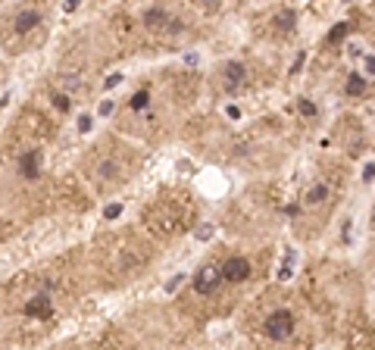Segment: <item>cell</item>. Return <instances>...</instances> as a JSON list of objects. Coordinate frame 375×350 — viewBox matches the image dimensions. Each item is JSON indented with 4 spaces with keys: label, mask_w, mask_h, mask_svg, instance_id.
<instances>
[{
    "label": "cell",
    "mask_w": 375,
    "mask_h": 350,
    "mask_svg": "<svg viewBox=\"0 0 375 350\" xmlns=\"http://www.w3.org/2000/svg\"><path fill=\"white\" fill-rule=\"evenodd\" d=\"M291 328H294V316H291L288 309H275V313H269L266 322H263V331H266L272 341H284V338L291 335Z\"/></svg>",
    "instance_id": "1"
},
{
    "label": "cell",
    "mask_w": 375,
    "mask_h": 350,
    "mask_svg": "<svg viewBox=\"0 0 375 350\" xmlns=\"http://www.w3.org/2000/svg\"><path fill=\"white\" fill-rule=\"evenodd\" d=\"M219 282H222V269L203 266V269L197 272V279H194V291H197V294H213V291L219 288Z\"/></svg>",
    "instance_id": "2"
},
{
    "label": "cell",
    "mask_w": 375,
    "mask_h": 350,
    "mask_svg": "<svg viewBox=\"0 0 375 350\" xmlns=\"http://www.w3.org/2000/svg\"><path fill=\"white\" fill-rule=\"evenodd\" d=\"M247 275H250V263L244 260V256H231V260H225L222 279H228V282H244Z\"/></svg>",
    "instance_id": "3"
},
{
    "label": "cell",
    "mask_w": 375,
    "mask_h": 350,
    "mask_svg": "<svg viewBox=\"0 0 375 350\" xmlns=\"http://www.w3.org/2000/svg\"><path fill=\"white\" fill-rule=\"evenodd\" d=\"M50 313H53V306H50V297H47V294H38V297H31V300L25 303V316L50 319Z\"/></svg>",
    "instance_id": "4"
},
{
    "label": "cell",
    "mask_w": 375,
    "mask_h": 350,
    "mask_svg": "<svg viewBox=\"0 0 375 350\" xmlns=\"http://www.w3.org/2000/svg\"><path fill=\"white\" fill-rule=\"evenodd\" d=\"M41 22V13L38 10H22L19 16H16V22H13V28L19 31V34H25V31H31L34 25Z\"/></svg>",
    "instance_id": "5"
},
{
    "label": "cell",
    "mask_w": 375,
    "mask_h": 350,
    "mask_svg": "<svg viewBox=\"0 0 375 350\" xmlns=\"http://www.w3.org/2000/svg\"><path fill=\"white\" fill-rule=\"evenodd\" d=\"M38 166H41V153H38V150L22 153L19 169H22V175H25V178H38Z\"/></svg>",
    "instance_id": "6"
},
{
    "label": "cell",
    "mask_w": 375,
    "mask_h": 350,
    "mask_svg": "<svg viewBox=\"0 0 375 350\" xmlns=\"http://www.w3.org/2000/svg\"><path fill=\"white\" fill-rule=\"evenodd\" d=\"M166 22H169V16H166L163 7H150V10L144 13V25H147V28H159V25H166Z\"/></svg>",
    "instance_id": "7"
},
{
    "label": "cell",
    "mask_w": 375,
    "mask_h": 350,
    "mask_svg": "<svg viewBox=\"0 0 375 350\" xmlns=\"http://www.w3.org/2000/svg\"><path fill=\"white\" fill-rule=\"evenodd\" d=\"M294 260H297V250H288V256H284V263H281V269H278V279H281V282H288L291 275H294Z\"/></svg>",
    "instance_id": "8"
},
{
    "label": "cell",
    "mask_w": 375,
    "mask_h": 350,
    "mask_svg": "<svg viewBox=\"0 0 375 350\" xmlns=\"http://www.w3.org/2000/svg\"><path fill=\"white\" fill-rule=\"evenodd\" d=\"M225 79H228L231 85L244 82V66H241V63H235V60H231V63H225Z\"/></svg>",
    "instance_id": "9"
},
{
    "label": "cell",
    "mask_w": 375,
    "mask_h": 350,
    "mask_svg": "<svg viewBox=\"0 0 375 350\" xmlns=\"http://www.w3.org/2000/svg\"><path fill=\"white\" fill-rule=\"evenodd\" d=\"M325 197H328V188H325V185H313V188L307 191V204H322Z\"/></svg>",
    "instance_id": "10"
},
{
    "label": "cell",
    "mask_w": 375,
    "mask_h": 350,
    "mask_svg": "<svg viewBox=\"0 0 375 350\" xmlns=\"http://www.w3.org/2000/svg\"><path fill=\"white\" fill-rule=\"evenodd\" d=\"M363 91H366V79H363V75H350V82H347V94L356 97V94H363Z\"/></svg>",
    "instance_id": "11"
},
{
    "label": "cell",
    "mask_w": 375,
    "mask_h": 350,
    "mask_svg": "<svg viewBox=\"0 0 375 350\" xmlns=\"http://www.w3.org/2000/svg\"><path fill=\"white\" fill-rule=\"evenodd\" d=\"M297 103H300V113H303V116H316V103H313V100L303 97V100H297Z\"/></svg>",
    "instance_id": "12"
},
{
    "label": "cell",
    "mask_w": 375,
    "mask_h": 350,
    "mask_svg": "<svg viewBox=\"0 0 375 350\" xmlns=\"http://www.w3.org/2000/svg\"><path fill=\"white\" fill-rule=\"evenodd\" d=\"M213 231H216V228H213L210 222H203V225H197V238H200V241H210V238H213Z\"/></svg>",
    "instance_id": "13"
},
{
    "label": "cell",
    "mask_w": 375,
    "mask_h": 350,
    "mask_svg": "<svg viewBox=\"0 0 375 350\" xmlns=\"http://www.w3.org/2000/svg\"><path fill=\"white\" fill-rule=\"evenodd\" d=\"M132 106H135V109H144V106H147V91H138V94L132 97Z\"/></svg>",
    "instance_id": "14"
},
{
    "label": "cell",
    "mask_w": 375,
    "mask_h": 350,
    "mask_svg": "<svg viewBox=\"0 0 375 350\" xmlns=\"http://www.w3.org/2000/svg\"><path fill=\"white\" fill-rule=\"evenodd\" d=\"M91 125H94V119L88 116V113H81V116H78V132H91Z\"/></svg>",
    "instance_id": "15"
},
{
    "label": "cell",
    "mask_w": 375,
    "mask_h": 350,
    "mask_svg": "<svg viewBox=\"0 0 375 350\" xmlns=\"http://www.w3.org/2000/svg\"><path fill=\"white\" fill-rule=\"evenodd\" d=\"M344 34H347V25L341 22V25H335V28H331V34H328V38H331V41H341Z\"/></svg>",
    "instance_id": "16"
},
{
    "label": "cell",
    "mask_w": 375,
    "mask_h": 350,
    "mask_svg": "<svg viewBox=\"0 0 375 350\" xmlns=\"http://www.w3.org/2000/svg\"><path fill=\"white\" fill-rule=\"evenodd\" d=\"M116 172H119L116 163H103V166H100V175H103V178H110V175H116Z\"/></svg>",
    "instance_id": "17"
},
{
    "label": "cell",
    "mask_w": 375,
    "mask_h": 350,
    "mask_svg": "<svg viewBox=\"0 0 375 350\" xmlns=\"http://www.w3.org/2000/svg\"><path fill=\"white\" fill-rule=\"evenodd\" d=\"M53 106L66 113V109H69V97H66V94H57V97H53Z\"/></svg>",
    "instance_id": "18"
},
{
    "label": "cell",
    "mask_w": 375,
    "mask_h": 350,
    "mask_svg": "<svg viewBox=\"0 0 375 350\" xmlns=\"http://www.w3.org/2000/svg\"><path fill=\"white\" fill-rule=\"evenodd\" d=\"M119 213H122V204H110V207L103 210V216H106V219H116Z\"/></svg>",
    "instance_id": "19"
},
{
    "label": "cell",
    "mask_w": 375,
    "mask_h": 350,
    "mask_svg": "<svg viewBox=\"0 0 375 350\" xmlns=\"http://www.w3.org/2000/svg\"><path fill=\"white\" fill-rule=\"evenodd\" d=\"M278 25H288V31H291V25H294V13H278Z\"/></svg>",
    "instance_id": "20"
},
{
    "label": "cell",
    "mask_w": 375,
    "mask_h": 350,
    "mask_svg": "<svg viewBox=\"0 0 375 350\" xmlns=\"http://www.w3.org/2000/svg\"><path fill=\"white\" fill-rule=\"evenodd\" d=\"M363 69H366V75H375V60L366 57V60H363Z\"/></svg>",
    "instance_id": "21"
},
{
    "label": "cell",
    "mask_w": 375,
    "mask_h": 350,
    "mask_svg": "<svg viewBox=\"0 0 375 350\" xmlns=\"http://www.w3.org/2000/svg\"><path fill=\"white\" fill-rule=\"evenodd\" d=\"M363 175H366V181H372V178H375V163H366V169H363Z\"/></svg>",
    "instance_id": "22"
},
{
    "label": "cell",
    "mask_w": 375,
    "mask_h": 350,
    "mask_svg": "<svg viewBox=\"0 0 375 350\" xmlns=\"http://www.w3.org/2000/svg\"><path fill=\"white\" fill-rule=\"evenodd\" d=\"M119 82H122V75H119V72H113V75H110V79H106V88H116Z\"/></svg>",
    "instance_id": "23"
},
{
    "label": "cell",
    "mask_w": 375,
    "mask_h": 350,
    "mask_svg": "<svg viewBox=\"0 0 375 350\" xmlns=\"http://www.w3.org/2000/svg\"><path fill=\"white\" fill-rule=\"evenodd\" d=\"M182 279H185V275H175V279H172V282H169V285H166V291H175V288H178V285H182Z\"/></svg>",
    "instance_id": "24"
},
{
    "label": "cell",
    "mask_w": 375,
    "mask_h": 350,
    "mask_svg": "<svg viewBox=\"0 0 375 350\" xmlns=\"http://www.w3.org/2000/svg\"><path fill=\"white\" fill-rule=\"evenodd\" d=\"M78 10V0H66V13H75Z\"/></svg>",
    "instance_id": "25"
},
{
    "label": "cell",
    "mask_w": 375,
    "mask_h": 350,
    "mask_svg": "<svg viewBox=\"0 0 375 350\" xmlns=\"http://www.w3.org/2000/svg\"><path fill=\"white\" fill-rule=\"evenodd\" d=\"M110 109H113V100H103V103H100V113H103V116L110 113Z\"/></svg>",
    "instance_id": "26"
}]
</instances>
